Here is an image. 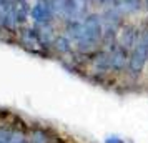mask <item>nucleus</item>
Instances as JSON below:
<instances>
[{"label":"nucleus","mask_w":148,"mask_h":143,"mask_svg":"<svg viewBox=\"0 0 148 143\" xmlns=\"http://www.w3.org/2000/svg\"><path fill=\"white\" fill-rule=\"evenodd\" d=\"M147 60H148V40H147V35H143L140 42L136 43V47L133 48L132 55H130L128 67H130V70H133L135 73H138V72L143 70Z\"/></svg>","instance_id":"1"},{"label":"nucleus","mask_w":148,"mask_h":143,"mask_svg":"<svg viewBox=\"0 0 148 143\" xmlns=\"http://www.w3.org/2000/svg\"><path fill=\"white\" fill-rule=\"evenodd\" d=\"M30 15H32V18L35 20L37 25H47V23H50V20L53 18L50 0H38L37 5L30 10Z\"/></svg>","instance_id":"2"},{"label":"nucleus","mask_w":148,"mask_h":143,"mask_svg":"<svg viewBox=\"0 0 148 143\" xmlns=\"http://www.w3.org/2000/svg\"><path fill=\"white\" fill-rule=\"evenodd\" d=\"M110 57H112V70H123L128 65V50L121 47L120 43H116L112 50H110Z\"/></svg>","instance_id":"3"},{"label":"nucleus","mask_w":148,"mask_h":143,"mask_svg":"<svg viewBox=\"0 0 148 143\" xmlns=\"http://www.w3.org/2000/svg\"><path fill=\"white\" fill-rule=\"evenodd\" d=\"M90 65L97 73H105L108 70H112V57L110 52H97L92 55V62Z\"/></svg>","instance_id":"4"},{"label":"nucleus","mask_w":148,"mask_h":143,"mask_svg":"<svg viewBox=\"0 0 148 143\" xmlns=\"http://www.w3.org/2000/svg\"><path fill=\"white\" fill-rule=\"evenodd\" d=\"M140 42V38H138V35H136V30L135 28H127L123 34H121L120 37V45L125 50H133L135 47H136V43Z\"/></svg>","instance_id":"5"},{"label":"nucleus","mask_w":148,"mask_h":143,"mask_svg":"<svg viewBox=\"0 0 148 143\" xmlns=\"http://www.w3.org/2000/svg\"><path fill=\"white\" fill-rule=\"evenodd\" d=\"M32 143H50V135H48L47 130L43 128H34L32 130V135H30Z\"/></svg>","instance_id":"6"},{"label":"nucleus","mask_w":148,"mask_h":143,"mask_svg":"<svg viewBox=\"0 0 148 143\" xmlns=\"http://www.w3.org/2000/svg\"><path fill=\"white\" fill-rule=\"evenodd\" d=\"M53 48L57 52H60V53H68L70 52V40H68L67 37H57L53 40Z\"/></svg>","instance_id":"7"},{"label":"nucleus","mask_w":148,"mask_h":143,"mask_svg":"<svg viewBox=\"0 0 148 143\" xmlns=\"http://www.w3.org/2000/svg\"><path fill=\"white\" fill-rule=\"evenodd\" d=\"M105 143H125V142L118 136H108V138H105Z\"/></svg>","instance_id":"8"},{"label":"nucleus","mask_w":148,"mask_h":143,"mask_svg":"<svg viewBox=\"0 0 148 143\" xmlns=\"http://www.w3.org/2000/svg\"><path fill=\"white\" fill-rule=\"evenodd\" d=\"M23 2H27V0H23Z\"/></svg>","instance_id":"9"},{"label":"nucleus","mask_w":148,"mask_h":143,"mask_svg":"<svg viewBox=\"0 0 148 143\" xmlns=\"http://www.w3.org/2000/svg\"><path fill=\"white\" fill-rule=\"evenodd\" d=\"M147 2H148V0H147Z\"/></svg>","instance_id":"10"}]
</instances>
